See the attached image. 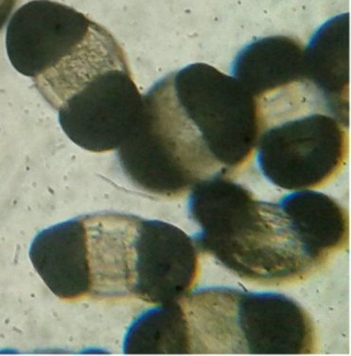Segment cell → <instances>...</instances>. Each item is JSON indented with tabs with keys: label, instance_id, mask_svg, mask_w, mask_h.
Masks as SVG:
<instances>
[{
	"label": "cell",
	"instance_id": "1",
	"mask_svg": "<svg viewBox=\"0 0 351 356\" xmlns=\"http://www.w3.org/2000/svg\"><path fill=\"white\" fill-rule=\"evenodd\" d=\"M191 191L188 214L199 227L195 245L240 279L283 284L306 279L327 264L279 202L259 201L228 176L210 177Z\"/></svg>",
	"mask_w": 351,
	"mask_h": 356
},
{
	"label": "cell",
	"instance_id": "2",
	"mask_svg": "<svg viewBox=\"0 0 351 356\" xmlns=\"http://www.w3.org/2000/svg\"><path fill=\"white\" fill-rule=\"evenodd\" d=\"M192 355H305L316 350V331L300 304L273 292L200 288L180 300Z\"/></svg>",
	"mask_w": 351,
	"mask_h": 356
},
{
	"label": "cell",
	"instance_id": "3",
	"mask_svg": "<svg viewBox=\"0 0 351 356\" xmlns=\"http://www.w3.org/2000/svg\"><path fill=\"white\" fill-rule=\"evenodd\" d=\"M117 152L127 178L155 196L179 197L222 175L179 106L168 75L143 95L139 120Z\"/></svg>",
	"mask_w": 351,
	"mask_h": 356
},
{
	"label": "cell",
	"instance_id": "4",
	"mask_svg": "<svg viewBox=\"0 0 351 356\" xmlns=\"http://www.w3.org/2000/svg\"><path fill=\"white\" fill-rule=\"evenodd\" d=\"M182 111L221 174L245 165L265 129L259 103L233 76L204 63L169 74Z\"/></svg>",
	"mask_w": 351,
	"mask_h": 356
},
{
	"label": "cell",
	"instance_id": "5",
	"mask_svg": "<svg viewBox=\"0 0 351 356\" xmlns=\"http://www.w3.org/2000/svg\"><path fill=\"white\" fill-rule=\"evenodd\" d=\"M348 129L336 117L314 111L263 131L257 165L285 191L316 188L334 178L347 160Z\"/></svg>",
	"mask_w": 351,
	"mask_h": 356
},
{
	"label": "cell",
	"instance_id": "6",
	"mask_svg": "<svg viewBox=\"0 0 351 356\" xmlns=\"http://www.w3.org/2000/svg\"><path fill=\"white\" fill-rule=\"evenodd\" d=\"M143 106L128 61L96 75L57 111L64 134L88 152L117 150L131 134Z\"/></svg>",
	"mask_w": 351,
	"mask_h": 356
},
{
	"label": "cell",
	"instance_id": "7",
	"mask_svg": "<svg viewBox=\"0 0 351 356\" xmlns=\"http://www.w3.org/2000/svg\"><path fill=\"white\" fill-rule=\"evenodd\" d=\"M199 274L194 240L171 223L139 217L134 241L132 298L155 304L178 301Z\"/></svg>",
	"mask_w": 351,
	"mask_h": 356
},
{
	"label": "cell",
	"instance_id": "8",
	"mask_svg": "<svg viewBox=\"0 0 351 356\" xmlns=\"http://www.w3.org/2000/svg\"><path fill=\"white\" fill-rule=\"evenodd\" d=\"M93 23L82 13L58 2H28L8 25L9 60L20 74L33 79L81 41Z\"/></svg>",
	"mask_w": 351,
	"mask_h": 356
},
{
	"label": "cell",
	"instance_id": "9",
	"mask_svg": "<svg viewBox=\"0 0 351 356\" xmlns=\"http://www.w3.org/2000/svg\"><path fill=\"white\" fill-rule=\"evenodd\" d=\"M87 234L89 296L132 298V264L139 216L103 212L82 216Z\"/></svg>",
	"mask_w": 351,
	"mask_h": 356
},
{
	"label": "cell",
	"instance_id": "10",
	"mask_svg": "<svg viewBox=\"0 0 351 356\" xmlns=\"http://www.w3.org/2000/svg\"><path fill=\"white\" fill-rule=\"evenodd\" d=\"M348 14L325 23L305 48L304 81L309 97L322 113L348 127L350 22Z\"/></svg>",
	"mask_w": 351,
	"mask_h": 356
},
{
	"label": "cell",
	"instance_id": "11",
	"mask_svg": "<svg viewBox=\"0 0 351 356\" xmlns=\"http://www.w3.org/2000/svg\"><path fill=\"white\" fill-rule=\"evenodd\" d=\"M29 254L44 283L59 298L72 300L89 296L87 234L82 216L41 231Z\"/></svg>",
	"mask_w": 351,
	"mask_h": 356
},
{
	"label": "cell",
	"instance_id": "12",
	"mask_svg": "<svg viewBox=\"0 0 351 356\" xmlns=\"http://www.w3.org/2000/svg\"><path fill=\"white\" fill-rule=\"evenodd\" d=\"M305 47L288 36H269L254 41L236 56L233 63L236 78L259 103L260 108L274 96H287L293 88L305 87Z\"/></svg>",
	"mask_w": 351,
	"mask_h": 356
},
{
	"label": "cell",
	"instance_id": "13",
	"mask_svg": "<svg viewBox=\"0 0 351 356\" xmlns=\"http://www.w3.org/2000/svg\"><path fill=\"white\" fill-rule=\"evenodd\" d=\"M125 61L127 57L120 44L106 28L95 22L81 41L33 81L57 111L86 83Z\"/></svg>",
	"mask_w": 351,
	"mask_h": 356
},
{
	"label": "cell",
	"instance_id": "14",
	"mask_svg": "<svg viewBox=\"0 0 351 356\" xmlns=\"http://www.w3.org/2000/svg\"><path fill=\"white\" fill-rule=\"evenodd\" d=\"M279 202L309 248L325 261L347 246L348 212L334 197L306 189L286 195Z\"/></svg>",
	"mask_w": 351,
	"mask_h": 356
},
{
	"label": "cell",
	"instance_id": "15",
	"mask_svg": "<svg viewBox=\"0 0 351 356\" xmlns=\"http://www.w3.org/2000/svg\"><path fill=\"white\" fill-rule=\"evenodd\" d=\"M129 355H192L188 322L180 300L144 312L127 332Z\"/></svg>",
	"mask_w": 351,
	"mask_h": 356
},
{
	"label": "cell",
	"instance_id": "16",
	"mask_svg": "<svg viewBox=\"0 0 351 356\" xmlns=\"http://www.w3.org/2000/svg\"><path fill=\"white\" fill-rule=\"evenodd\" d=\"M18 0H0V32L17 6Z\"/></svg>",
	"mask_w": 351,
	"mask_h": 356
}]
</instances>
